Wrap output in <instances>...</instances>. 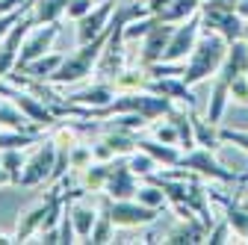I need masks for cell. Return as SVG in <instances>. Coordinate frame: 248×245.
<instances>
[{"instance_id":"cell-44","label":"cell","mask_w":248,"mask_h":245,"mask_svg":"<svg viewBox=\"0 0 248 245\" xmlns=\"http://www.w3.org/2000/svg\"><path fill=\"white\" fill-rule=\"evenodd\" d=\"M145 3H148V12H151V15H157V18H160V15L169 9L171 0H145Z\"/></svg>"},{"instance_id":"cell-11","label":"cell","mask_w":248,"mask_h":245,"mask_svg":"<svg viewBox=\"0 0 248 245\" xmlns=\"http://www.w3.org/2000/svg\"><path fill=\"white\" fill-rule=\"evenodd\" d=\"M36 27V21H33V15H24L12 30H9V36L0 42V80H6L9 74H12V68L18 65V56H21V45H24V39H27V33Z\"/></svg>"},{"instance_id":"cell-22","label":"cell","mask_w":248,"mask_h":245,"mask_svg":"<svg viewBox=\"0 0 248 245\" xmlns=\"http://www.w3.org/2000/svg\"><path fill=\"white\" fill-rule=\"evenodd\" d=\"M62 59H65V56H59V53H45V56L33 59V62L12 68V71H21V74H27V77H33V80H42V83H47V80H50V74H53V71L62 65Z\"/></svg>"},{"instance_id":"cell-35","label":"cell","mask_w":248,"mask_h":245,"mask_svg":"<svg viewBox=\"0 0 248 245\" xmlns=\"http://www.w3.org/2000/svg\"><path fill=\"white\" fill-rule=\"evenodd\" d=\"M112 228H115V225H112V219L107 216V213H101L86 242H95V245H101V242H112Z\"/></svg>"},{"instance_id":"cell-43","label":"cell","mask_w":248,"mask_h":245,"mask_svg":"<svg viewBox=\"0 0 248 245\" xmlns=\"http://www.w3.org/2000/svg\"><path fill=\"white\" fill-rule=\"evenodd\" d=\"M36 236H39V242H45V245H56V242H59V228H45V230H39Z\"/></svg>"},{"instance_id":"cell-2","label":"cell","mask_w":248,"mask_h":245,"mask_svg":"<svg viewBox=\"0 0 248 245\" xmlns=\"http://www.w3.org/2000/svg\"><path fill=\"white\" fill-rule=\"evenodd\" d=\"M171 109H174L171 98L157 95V92H151V89H133V92H118L107 107L89 109V118H112V115H121V112H139L148 121H154V118H166Z\"/></svg>"},{"instance_id":"cell-41","label":"cell","mask_w":248,"mask_h":245,"mask_svg":"<svg viewBox=\"0 0 248 245\" xmlns=\"http://www.w3.org/2000/svg\"><path fill=\"white\" fill-rule=\"evenodd\" d=\"M92 9H95V0H71L68 9H65V15H68V18H74V21H80V18H83V15H89Z\"/></svg>"},{"instance_id":"cell-38","label":"cell","mask_w":248,"mask_h":245,"mask_svg":"<svg viewBox=\"0 0 248 245\" xmlns=\"http://www.w3.org/2000/svg\"><path fill=\"white\" fill-rule=\"evenodd\" d=\"M30 6L33 3H27V6H18V9H12V12H6V15H0V42H3L6 36H9V30L30 12Z\"/></svg>"},{"instance_id":"cell-26","label":"cell","mask_w":248,"mask_h":245,"mask_svg":"<svg viewBox=\"0 0 248 245\" xmlns=\"http://www.w3.org/2000/svg\"><path fill=\"white\" fill-rule=\"evenodd\" d=\"M192 112L195 109H171L169 118L177 124V133H180V148L183 151H192L195 148V124H192Z\"/></svg>"},{"instance_id":"cell-33","label":"cell","mask_w":248,"mask_h":245,"mask_svg":"<svg viewBox=\"0 0 248 245\" xmlns=\"http://www.w3.org/2000/svg\"><path fill=\"white\" fill-rule=\"evenodd\" d=\"M24 157H21V151L18 148H6V151H0V166H3L12 177V183L18 186V180H21V168H24Z\"/></svg>"},{"instance_id":"cell-12","label":"cell","mask_w":248,"mask_h":245,"mask_svg":"<svg viewBox=\"0 0 248 245\" xmlns=\"http://www.w3.org/2000/svg\"><path fill=\"white\" fill-rule=\"evenodd\" d=\"M56 36H59V21H53V24H36V27L27 33L24 45H21L18 65H27V62H33V59L50 53V45H53ZM18 65H15V68H18Z\"/></svg>"},{"instance_id":"cell-28","label":"cell","mask_w":248,"mask_h":245,"mask_svg":"<svg viewBox=\"0 0 248 245\" xmlns=\"http://www.w3.org/2000/svg\"><path fill=\"white\" fill-rule=\"evenodd\" d=\"M192 124H195V148H210V151H216V148L222 145L219 127L210 124L207 118H198V115L192 112Z\"/></svg>"},{"instance_id":"cell-25","label":"cell","mask_w":248,"mask_h":245,"mask_svg":"<svg viewBox=\"0 0 248 245\" xmlns=\"http://www.w3.org/2000/svg\"><path fill=\"white\" fill-rule=\"evenodd\" d=\"M104 142L112 148L115 157H130L133 151L139 148V136H136L133 130H124V127H112V130L104 136Z\"/></svg>"},{"instance_id":"cell-13","label":"cell","mask_w":248,"mask_h":245,"mask_svg":"<svg viewBox=\"0 0 248 245\" xmlns=\"http://www.w3.org/2000/svg\"><path fill=\"white\" fill-rule=\"evenodd\" d=\"M115 9H118V6L112 3V0H101V3H95V9L77 21V42L86 45V42H92V39H98L104 30L109 27Z\"/></svg>"},{"instance_id":"cell-9","label":"cell","mask_w":248,"mask_h":245,"mask_svg":"<svg viewBox=\"0 0 248 245\" xmlns=\"http://www.w3.org/2000/svg\"><path fill=\"white\" fill-rule=\"evenodd\" d=\"M201 33H204L201 12H195L192 18H186V21L174 24V33H171L169 47H166V53H163V62H186V56L195 50Z\"/></svg>"},{"instance_id":"cell-32","label":"cell","mask_w":248,"mask_h":245,"mask_svg":"<svg viewBox=\"0 0 248 245\" xmlns=\"http://www.w3.org/2000/svg\"><path fill=\"white\" fill-rule=\"evenodd\" d=\"M157 21H160L157 15H142V18L130 21L127 27H124V42H139V39H145V36L151 33V27L157 24Z\"/></svg>"},{"instance_id":"cell-18","label":"cell","mask_w":248,"mask_h":245,"mask_svg":"<svg viewBox=\"0 0 248 245\" xmlns=\"http://www.w3.org/2000/svg\"><path fill=\"white\" fill-rule=\"evenodd\" d=\"M207 225L195 216V219H180L166 236H163V242H169V245H192V242H207Z\"/></svg>"},{"instance_id":"cell-47","label":"cell","mask_w":248,"mask_h":245,"mask_svg":"<svg viewBox=\"0 0 248 245\" xmlns=\"http://www.w3.org/2000/svg\"><path fill=\"white\" fill-rule=\"evenodd\" d=\"M3 183H12V177H9V171L0 166V186H3Z\"/></svg>"},{"instance_id":"cell-6","label":"cell","mask_w":248,"mask_h":245,"mask_svg":"<svg viewBox=\"0 0 248 245\" xmlns=\"http://www.w3.org/2000/svg\"><path fill=\"white\" fill-rule=\"evenodd\" d=\"M0 95L3 98H9L30 121H33L36 127H53L56 124V115H53V109L36 95V92H30V89H21V86H3V80H0Z\"/></svg>"},{"instance_id":"cell-14","label":"cell","mask_w":248,"mask_h":245,"mask_svg":"<svg viewBox=\"0 0 248 245\" xmlns=\"http://www.w3.org/2000/svg\"><path fill=\"white\" fill-rule=\"evenodd\" d=\"M171 33H174V24H169V21H157V24L151 27V33L142 39V53H139L145 68L154 65V62H163V53L169 47Z\"/></svg>"},{"instance_id":"cell-27","label":"cell","mask_w":248,"mask_h":245,"mask_svg":"<svg viewBox=\"0 0 248 245\" xmlns=\"http://www.w3.org/2000/svg\"><path fill=\"white\" fill-rule=\"evenodd\" d=\"M109 171H112V163H101V160L86 166L83 168V189L86 192H104L107 180H109Z\"/></svg>"},{"instance_id":"cell-20","label":"cell","mask_w":248,"mask_h":245,"mask_svg":"<svg viewBox=\"0 0 248 245\" xmlns=\"http://www.w3.org/2000/svg\"><path fill=\"white\" fill-rule=\"evenodd\" d=\"M228 104H231V86L219 77H213V89H210V101H207V112L204 118L210 121V124L222 127V118L228 112Z\"/></svg>"},{"instance_id":"cell-36","label":"cell","mask_w":248,"mask_h":245,"mask_svg":"<svg viewBox=\"0 0 248 245\" xmlns=\"http://www.w3.org/2000/svg\"><path fill=\"white\" fill-rule=\"evenodd\" d=\"M231 236H233V228H231V222L222 216L219 222H213L210 225V230H207V242L210 245H219V242H231Z\"/></svg>"},{"instance_id":"cell-46","label":"cell","mask_w":248,"mask_h":245,"mask_svg":"<svg viewBox=\"0 0 248 245\" xmlns=\"http://www.w3.org/2000/svg\"><path fill=\"white\" fill-rule=\"evenodd\" d=\"M236 15L248 24V0H236Z\"/></svg>"},{"instance_id":"cell-24","label":"cell","mask_w":248,"mask_h":245,"mask_svg":"<svg viewBox=\"0 0 248 245\" xmlns=\"http://www.w3.org/2000/svg\"><path fill=\"white\" fill-rule=\"evenodd\" d=\"M139 148L142 151H148V154L157 160L160 166H177L180 163V151H177V145H166V142H160V139H139Z\"/></svg>"},{"instance_id":"cell-45","label":"cell","mask_w":248,"mask_h":245,"mask_svg":"<svg viewBox=\"0 0 248 245\" xmlns=\"http://www.w3.org/2000/svg\"><path fill=\"white\" fill-rule=\"evenodd\" d=\"M27 3H33V0H0V15H6L18 6H27Z\"/></svg>"},{"instance_id":"cell-39","label":"cell","mask_w":248,"mask_h":245,"mask_svg":"<svg viewBox=\"0 0 248 245\" xmlns=\"http://www.w3.org/2000/svg\"><path fill=\"white\" fill-rule=\"evenodd\" d=\"M231 101L239 107H248V74H239L231 80Z\"/></svg>"},{"instance_id":"cell-19","label":"cell","mask_w":248,"mask_h":245,"mask_svg":"<svg viewBox=\"0 0 248 245\" xmlns=\"http://www.w3.org/2000/svg\"><path fill=\"white\" fill-rule=\"evenodd\" d=\"M239 74H248V42L245 39L231 42L228 56H225V62H222V68H219V74H216V77L225 80L231 86V80L239 77Z\"/></svg>"},{"instance_id":"cell-37","label":"cell","mask_w":248,"mask_h":245,"mask_svg":"<svg viewBox=\"0 0 248 245\" xmlns=\"http://www.w3.org/2000/svg\"><path fill=\"white\" fill-rule=\"evenodd\" d=\"M154 139H160V142H166V145H177L180 148V133H177V124L166 115V121L163 124H157L154 127Z\"/></svg>"},{"instance_id":"cell-42","label":"cell","mask_w":248,"mask_h":245,"mask_svg":"<svg viewBox=\"0 0 248 245\" xmlns=\"http://www.w3.org/2000/svg\"><path fill=\"white\" fill-rule=\"evenodd\" d=\"M92 154H95V160H101V163H112L115 160V154H112V148L101 139V142H95L92 145Z\"/></svg>"},{"instance_id":"cell-30","label":"cell","mask_w":248,"mask_h":245,"mask_svg":"<svg viewBox=\"0 0 248 245\" xmlns=\"http://www.w3.org/2000/svg\"><path fill=\"white\" fill-rule=\"evenodd\" d=\"M136 201H142L145 207H154V210H163V207L169 204L166 192H163L154 180H148L145 186H139V189H136Z\"/></svg>"},{"instance_id":"cell-49","label":"cell","mask_w":248,"mask_h":245,"mask_svg":"<svg viewBox=\"0 0 248 245\" xmlns=\"http://www.w3.org/2000/svg\"><path fill=\"white\" fill-rule=\"evenodd\" d=\"M242 204H245V207H248V198H245V201H242Z\"/></svg>"},{"instance_id":"cell-50","label":"cell","mask_w":248,"mask_h":245,"mask_svg":"<svg viewBox=\"0 0 248 245\" xmlns=\"http://www.w3.org/2000/svg\"><path fill=\"white\" fill-rule=\"evenodd\" d=\"M95 3H101V0H95Z\"/></svg>"},{"instance_id":"cell-4","label":"cell","mask_w":248,"mask_h":245,"mask_svg":"<svg viewBox=\"0 0 248 245\" xmlns=\"http://www.w3.org/2000/svg\"><path fill=\"white\" fill-rule=\"evenodd\" d=\"M62 207H65V195H59V189H53L47 198H42L36 207H30L24 216L18 219L15 239L18 242H30V236H36L45 228H59Z\"/></svg>"},{"instance_id":"cell-15","label":"cell","mask_w":248,"mask_h":245,"mask_svg":"<svg viewBox=\"0 0 248 245\" xmlns=\"http://www.w3.org/2000/svg\"><path fill=\"white\" fill-rule=\"evenodd\" d=\"M136 189H139V180L133 174V168L127 163H112V171H109V180H107V198L109 201H121V198H136Z\"/></svg>"},{"instance_id":"cell-10","label":"cell","mask_w":248,"mask_h":245,"mask_svg":"<svg viewBox=\"0 0 248 245\" xmlns=\"http://www.w3.org/2000/svg\"><path fill=\"white\" fill-rule=\"evenodd\" d=\"M56 157H59V145H56L53 139L42 142V148H39V151H36V154L30 157L27 163H24L18 186H27V189H30V186H39V183L50 180L53 166H56Z\"/></svg>"},{"instance_id":"cell-5","label":"cell","mask_w":248,"mask_h":245,"mask_svg":"<svg viewBox=\"0 0 248 245\" xmlns=\"http://www.w3.org/2000/svg\"><path fill=\"white\" fill-rule=\"evenodd\" d=\"M201 24L204 30L225 36L228 42L245 39V21L236 15V0H204L201 6Z\"/></svg>"},{"instance_id":"cell-1","label":"cell","mask_w":248,"mask_h":245,"mask_svg":"<svg viewBox=\"0 0 248 245\" xmlns=\"http://www.w3.org/2000/svg\"><path fill=\"white\" fill-rule=\"evenodd\" d=\"M228 47L231 42L219 33H213V30H204L195 50L186 56V62H183V83H189V86H198L210 77L219 74L222 62H225V56H228Z\"/></svg>"},{"instance_id":"cell-34","label":"cell","mask_w":248,"mask_h":245,"mask_svg":"<svg viewBox=\"0 0 248 245\" xmlns=\"http://www.w3.org/2000/svg\"><path fill=\"white\" fill-rule=\"evenodd\" d=\"M68 163H71V168H77V171H83L86 166H92L95 163V154H92V145H71L68 148Z\"/></svg>"},{"instance_id":"cell-48","label":"cell","mask_w":248,"mask_h":245,"mask_svg":"<svg viewBox=\"0 0 248 245\" xmlns=\"http://www.w3.org/2000/svg\"><path fill=\"white\" fill-rule=\"evenodd\" d=\"M245 42H248V27H245Z\"/></svg>"},{"instance_id":"cell-8","label":"cell","mask_w":248,"mask_h":245,"mask_svg":"<svg viewBox=\"0 0 248 245\" xmlns=\"http://www.w3.org/2000/svg\"><path fill=\"white\" fill-rule=\"evenodd\" d=\"M104 213L112 219L115 228H145V225H154L160 219V210L145 207L136 198H121V201H109L107 198Z\"/></svg>"},{"instance_id":"cell-7","label":"cell","mask_w":248,"mask_h":245,"mask_svg":"<svg viewBox=\"0 0 248 245\" xmlns=\"http://www.w3.org/2000/svg\"><path fill=\"white\" fill-rule=\"evenodd\" d=\"M177 166H183V168H189V171H195L198 177H210V180H219V183H236V180H248V174H236V171H231V168H225L219 160H216V154L210 148H192V151H183V157H180V163Z\"/></svg>"},{"instance_id":"cell-31","label":"cell","mask_w":248,"mask_h":245,"mask_svg":"<svg viewBox=\"0 0 248 245\" xmlns=\"http://www.w3.org/2000/svg\"><path fill=\"white\" fill-rule=\"evenodd\" d=\"M127 166L133 168V174H136V177H151V174H154V168H157L160 163H157V160H154V157L148 154V151H142V148H136V151H133V154L127 157Z\"/></svg>"},{"instance_id":"cell-3","label":"cell","mask_w":248,"mask_h":245,"mask_svg":"<svg viewBox=\"0 0 248 245\" xmlns=\"http://www.w3.org/2000/svg\"><path fill=\"white\" fill-rule=\"evenodd\" d=\"M112 27H115V24L109 21V27L104 30L98 39H92V42L80 45L77 53H71V56L62 59V65L50 74L47 83H53V86H74V83L86 80L92 71H95L98 59H101V53H104V47H107V42H109V36H112Z\"/></svg>"},{"instance_id":"cell-23","label":"cell","mask_w":248,"mask_h":245,"mask_svg":"<svg viewBox=\"0 0 248 245\" xmlns=\"http://www.w3.org/2000/svg\"><path fill=\"white\" fill-rule=\"evenodd\" d=\"M71 0H33V6H30V15H33L36 24H53L65 15Z\"/></svg>"},{"instance_id":"cell-16","label":"cell","mask_w":248,"mask_h":245,"mask_svg":"<svg viewBox=\"0 0 248 245\" xmlns=\"http://www.w3.org/2000/svg\"><path fill=\"white\" fill-rule=\"evenodd\" d=\"M148 89H151V92H157V95L171 98L174 104H180V107H186V109H195L192 86H189V83H183V77H151Z\"/></svg>"},{"instance_id":"cell-29","label":"cell","mask_w":248,"mask_h":245,"mask_svg":"<svg viewBox=\"0 0 248 245\" xmlns=\"http://www.w3.org/2000/svg\"><path fill=\"white\" fill-rule=\"evenodd\" d=\"M0 127H12V130H36V124L30 121L15 104H3L0 101Z\"/></svg>"},{"instance_id":"cell-21","label":"cell","mask_w":248,"mask_h":245,"mask_svg":"<svg viewBox=\"0 0 248 245\" xmlns=\"http://www.w3.org/2000/svg\"><path fill=\"white\" fill-rule=\"evenodd\" d=\"M210 195L225 207V219L231 222L233 233H236V236H242V239H248V207H245V204H239V201H233V198L216 195V192H210Z\"/></svg>"},{"instance_id":"cell-40","label":"cell","mask_w":248,"mask_h":245,"mask_svg":"<svg viewBox=\"0 0 248 245\" xmlns=\"http://www.w3.org/2000/svg\"><path fill=\"white\" fill-rule=\"evenodd\" d=\"M219 136H222V142H228V145H236L239 151H245V154H248V130H233V127H219Z\"/></svg>"},{"instance_id":"cell-17","label":"cell","mask_w":248,"mask_h":245,"mask_svg":"<svg viewBox=\"0 0 248 245\" xmlns=\"http://www.w3.org/2000/svg\"><path fill=\"white\" fill-rule=\"evenodd\" d=\"M115 95H118V86L112 80H98V83H92L89 89L68 95V101H74L80 107H89V109H98V107H107Z\"/></svg>"}]
</instances>
